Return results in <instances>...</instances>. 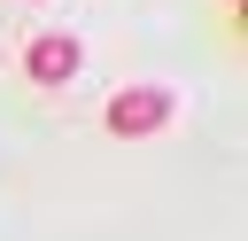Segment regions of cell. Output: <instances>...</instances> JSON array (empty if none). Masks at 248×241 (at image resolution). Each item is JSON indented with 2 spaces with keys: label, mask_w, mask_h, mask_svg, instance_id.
<instances>
[{
  "label": "cell",
  "mask_w": 248,
  "mask_h": 241,
  "mask_svg": "<svg viewBox=\"0 0 248 241\" xmlns=\"http://www.w3.org/2000/svg\"><path fill=\"white\" fill-rule=\"evenodd\" d=\"M78 70H85V39H78V31H31V39H23V78H31L39 93H62Z\"/></svg>",
  "instance_id": "obj_2"
},
{
  "label": "cell",
  "mask_w": 248,
  "mask_h": 241,
  "mask_svg": "<svg viewBox=\"0 0 248 241\" xmlns=\"http://www.w3.org/2000/svg\"><path fill=\"white\" fill-rule=\"evenodd\" d=\"M170 117H178V93H170V86H155V78H147V86H116V93H108V109H101V124H108L116 140H155Z\"/></svg>",
  "instance_id": "obj_1"
}]
</instances>
